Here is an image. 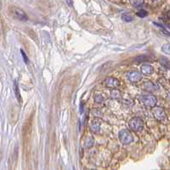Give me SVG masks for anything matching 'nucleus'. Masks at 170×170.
<instances>
[{
	"instance_id": "nucleus-20",
	"label": "nucleus",
	"mask_w": 170,
	"mask_h": 170,
	"mask_svg": "<svg viewBox=\"0 0 170 170\" xmlns=\"http://www.w3.org/2000/svg\"><path fill=\"white\" fill-rule=\"evenodd\" d=\"M147 15H148V13L146 12V10H140L137 13V16L139 17H140V18H144V17L147 16Z\"/></svg>"
},
{
	"instance_id": "nucleus-14",
	"label": "nucleus",
	"mask_w": 170,
	"mask_h": 170,
	"mask_svg": "<svg viewBox=\"0 0 170 170\" xmlns=\"http://www.w3.org/2000/svg\"><path fill=\"white\" fill-rule=\"evenodd\" d=\"M162 51L166 54L170 55V43H165L162 46Z\"/></svg>"
},
{
	"instance_id": "nucleus-10",
	"label": "nucleus",
	"mask_w": 170,
	"mask_h": 170,
	"mask_svg": "<svg viewBox=\"0 0 170 170\" xmlns=\"http://www.w3.org/2000/svg\"><path fill=\"white\" fill-rule=\"evenodd\" d=\"M140 71L142 74L145 75H151L154 73V68L151 65L148 64H144L143 65H141L140 67Z\"/></svg>"
},
{
	"instance_id": "nucleus-23",
	"label": "nucleus",
	"mask_w": 170,
	"mask_h": 170,
	"mask_svg": "<svg viewBox=\"0 0 170 170\" xmlns=\"http://www.w3.org/2000/svg\"><path fill=\"white\" fill-rule=\"evenodd\" d=\"M67 1V4H68V5L69 6H73V0H66Z\"/></svg>"
},
{
	"instance_id": "nucleus-25",
	"label": "nucleus",
	"mask_w": 170,
	"mask_h": 170,
	"mask_svg": "<svg viewBox=\"0 0 170 170\" xmlns=\"http://www.w3.org/2000/svg\"><path fill=\"white\" fill-rule=\"evenodd\" d=\"M94 170H95V169H94Z\"/></svg>"
},
{
	"instance_id": "nucleus-8",
	"label": "nucleus",
	"mask_w": 170,
	"mask_h": 170,
	"mask_svg": "<svg viewBox=\"0 0 170 170\" xmlns=\"http://www.w3.org/2000/svg\"><path fill=\"white\" fill-rule=\"evenodd\" d=\"M143 86H144V89L148 91V92H154V91H156V90L159 89V87L156 83H154L153 82L151 81L144 83Z\"/></svg>"
},
{
	"instance_id": "nucleus-24",
	"label": "nucleus",
	"mask_w": 170,
	"mask_h": 170,
	"mask_svg": "<svg viewBox=\"0 0 170 170\" xmlns=\"http://www.w3.org/2000/svg\"><path fill=\"white\" fill-rule=\"evenodd\" d=\"M153 1H156V0H153Z\"/></svg>"
},
{
	"instance_id": "nucleus-18",
	"label": "nucleus",
	"mask_w": 170,
	"mask_h": 170,
	"mask_svg": "<svg viewBox=\"0 0 170 170\" xmlns=\"http://www.w3.org/2000/svg\"><path fill=\"white\" fill-rule=\"evenodd\" d=\"M131 4L134 7H139L143 4V0H130Z\"/></svg>"
},
{
	"instance_id": "nucleus-13",
	"label": "nucleus",
	"mask_w": 170,
	"mask_h": 170,
	"mask_svg": "<svg viewBox=\"0 0 170 170\" xmlns=\"http://www.w3.org/2000/svg\"><path fill=\"white\" fill-rule=\"evenodd\" d=\"M160 64L162 65V66H164L165 68H167V69H169L170 70V60L169 59H167L166 57H161V59H160Z\"/></svg>"
},
{
	"instance_id": "nucleus-16",
	"label": "nucleus",
	"mask_w": 170,
	"mask_h": 170,
	"mask_svg": "<svg viewBox=\"0 0 170 170\" xmlns=\"http://www.w3.org/2000/svg\"><path fill=\"white\" fill-rule=\"evenodd\" d=\"M122 21H126V22H130V21H132L134 20L133 16H130L129 14H127V13L122 14Z\"/></svg>"
},
{
	"instance_id": "nucleus-11",
	"label": "nucleus",
	"mask_w": 170,
	"mask_h": 170,
	"mask_svg": "<svg viewBox=\"0 0 170 170\" xmlns=\"http://www.w3.org/2000/svg\"><path fill=\"white\" fill-rule=\"evenodd\" d=\"M110 96L112 100H120L122 98V93L117 89H112L111 90V93H110Z\"/></svg>"
},
{
	"instance_id": "nucleus-21",
	"label": "nucleus",
	"mask_w": 170,
	"mask_h": 170,
	"mask_svg": "<svg viewBox=\"0 0 170 170\" xmlns=\"http://www.w3.org/2000/svg\"><path fill=\"white\" fill-rule=\"evenodd\" d=\"M93 115H94V116H95V117H100L102 116L101 112H100V110H96V109L93 111Z\"/></svg>"
},
{
	"instance_id": "nucleus-4",
	"label": "nucleus",
	"mask_w": 170,
	"mask_h": 170,
	"mask_svg": "<svg viewBox=\"0 0 170 170\" xmlns=\"http://www.w3.org/2000/svg\"><path fill=\"white\" fill-rule=\"evenodd\" d=\"M10 13L15 19H17L21 21H26L28 19L24 10H22L21 9L17 8V7H12L10 9Z\"/></svg>"
},
{
	"instance_id": "nucleus-22",
	"label": "nucleus",
	"mask_w": 170,
	"mask_h": 170,
	"mask_svg": "<svg viewBox=\"0 0 170 170\" xmlns=\"http://www.w3.org/2000/svg\"><path fill=\"white\" fill-rule=\"evenodd\" d=\"M21 55L23 56V60H24V61L26 63V64H27V63H28V58H27V56H26V55L25 54V52L22 50V49L21 50Z\"/></svg>"
},
{
	"instance_id": "nucleus-5",
	"label": "nucleus",
	"mask_w": 170,
	"mask_h": 170,
	"mask_svg": "<svg viewBox=\"0 0 170 170\" xmlns=\"http://www.w3.org/2000/svg\"><path fill=\"white\" fill-rule=\"evenodd\" d=\"M154 117L159 122H165L168 119L167 114L165 112V111L161 108V107H153V111H152Z\"/></svg>"
},
{
	"instance_id": "nucleus-19",
	"label": "nucleus",
	"mask_w": 170,
	"mask_h": 170,
	"mask_svg": "<svg viewBox=\"0 0 170 170\" xmlns=\"http://www.w3.org/2000/svg\"><path fill=\"white\" fill-rule=\"evenodd\" d=\"M154 24L156 25V26H158V27H160L161 29H162V33L164 34V35H166V36H170V33H169L162 26H161L160 24H158V23H156V22H154Z\"/></svg>"
},
{
	"instance_id": "nucleus-6",
	"label": "nucleus",
	"mask_w": 170,
	"mask_h": 170,
	"mask_svg": "<svg viewBox=\"0 0 170 170\" xmlns=\"http://www.w3.org/2000/svg\"><path fill=\"white\" fill-rule=\"evenodd\" d=\"M126 78L129 81L132 83H136L142 79V73L138 71H130L126 74Z\"/></svg>"
},
{
	"instance_id": "nucleus-1",
	"label": "nucleus",
	"mask_w": 170,
	"mask_h": 170,
	"mask_svg": "<svg viewBox=\"0 0 170 170\" xmlns=\"http://www.w3.org/2000/svg\"><path fill=\"white\" fill-rule=\"evenodd\" d=\"M140 100L144 105L147 106V107H155L156 105V98L155 95H152V94H146V95H140Z\"/></svg>"
},
{
	"instance_id": "nucleus-15",
	"label": "nucleus",
	"mask_w": 170,
	"mask_h": 170,
	"mask_svg": "<svg viewBox=\"0 0 170 170\" xmlns=\"http://www.w3.org/2000/svg\"><path fill=\"white\" fill-rule=\"evenodd\" d=\"M14 90H15V93H16V95L18 100L21 102V95H20V91H19V88H18V84H17L16 81H15V84H14Z\"/></svg>"
},
{
	"instance_id": "nucleus-12",
	"label": "nucleus",
	"mask_w": 170,
	"mask_h": 170,
	"mask_svg": "<svg viewBox=\"0 0 170 170\" xmlns=\"http://www.w3.org/2000/svg\"><path fill=\"white\" fill-rule=\"evenodd\" d=\"M94 143H95V139L92 136H88L85 139L84 146L86 148H91L92 146H94Z\"/></svg>"
},
{
	"instance_id": "nucleus-7",
	"label": "nucleus",
	"mask_w": 170,
	"mask_h": 170,
	"mask_svg": "<svg viewBox=\"0 0 170 170\" xmlns=\"http://www.w3.org/2000/svg\"><path fill=\"white\" fill-rule=\"evenodd\" d=\"M104 83H105V86L106 88H110L112 89L117 88L120 84L119 81L117 78H112V77H107L104 81Z\"/></svg>"
},
{
	"instance_id": "nucleus-3",
	"label": "nucleus",
	"mask_w": 170,
	"mask_h": 170,
	"mask_svg": "<svg viewBox=\"0 0 170 170\" xmlns=\"http://www.w3.org/2000/svg\"><path fill=\"white\" fill-rule=\"evenodd\" d=\"M118 138L122 144L123 145H129L134 140L132 134L128 129H122L118 134Z\"/></svg>"
},
{
	"instance_id": "nucleus-9",
	"label": "nucleus",
	"mask_w": 170,
	"mask_h": 170,
	"mask_svg": "<svg viewBox=\"0 0 170 170\" xmlns=\"http://www.w3.org/2000/svg\"><path fill=\"white\" fill-rule=\"evenodd\" d=\"M89 129L94 134L100 133V121L97 120V119L93 120V121L91 122V123H90Z\"/></svg>"
},
{
	"instance_id": "nucleus-17",
	"label": "nucleus",
	"mask_w": 170,
	"mask_h": 170,
	"mask_svg": "<svg viewBox=\"0 0 170 170\" xmlns=\"http://www.w3.org/2000/svg\"><path fill=\"white\" fill-rule=\"evenodd\" d=\"M94 99H95V101L96 103H102V102L104 101V97H103L101 95H100V94L95 95Z\"/></svg>"
},
{
	"instance_id": "nucleus-2",
	"label": "nucleus",
	"mask_w": 170,
	"mask_h": 170,
	"mask_svg": "<svg viewBox=\"0 0 170 170\" xmlns=\"http://www.w3.org/2000/svg\"><path fill=\"white\" fill-rule=\"evenodd\" d=\"M130 129L134 131V132H139L144 129V122L139 117H133L129 122Z\"/></svg>"
}]
</instances>
